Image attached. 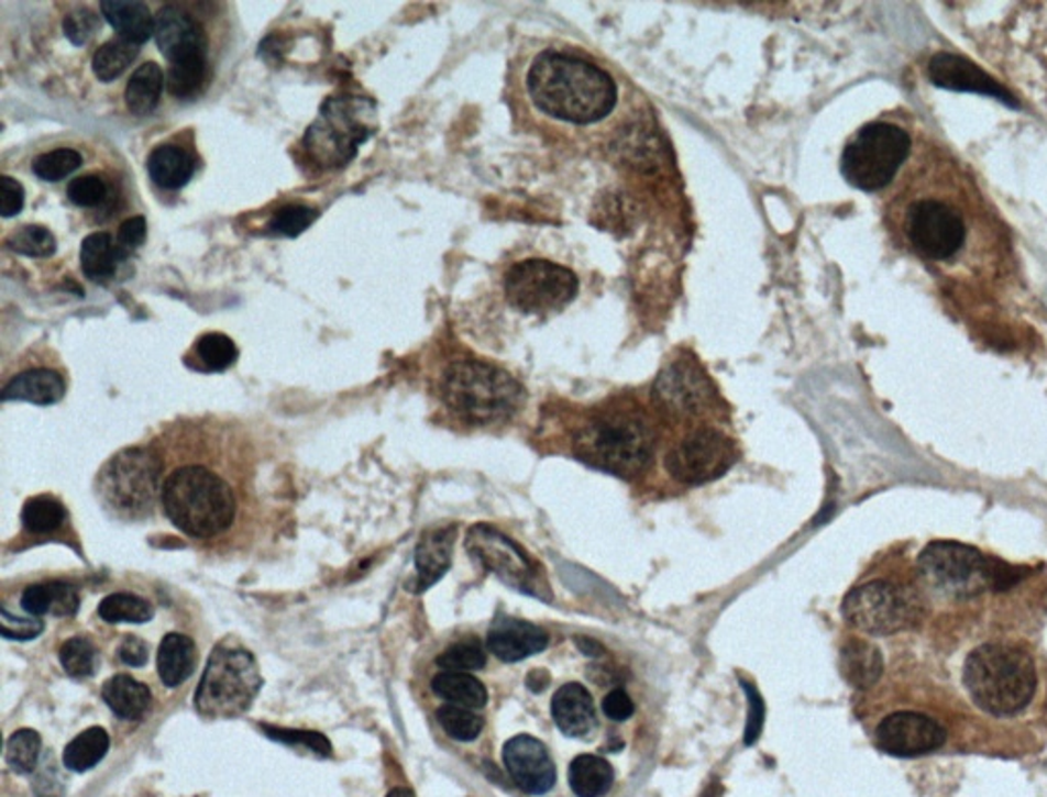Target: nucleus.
Masks as SVG:
<instances>
[{
	"label": "nucleus",
	"mask_w": 1047,
	"mask_h": 797,
	"mask_svg": "<svg viewBox=\"0 0 1047 797\" xmlns=\"http://www.w3.org/2000/svg\"><path fill=\"white\" fill-rule=\"evenodd\" d=\"M554 722L571 739H585L597 726L594 697L582 683L563 685L551 701Z\"/></svg>",
	"instance_id": "22"
},
{
	"label": "nucleus",
	"mask_w": 1047,
	"mask_h": 797,
	"mask_svg": "<svg viewBox=\"0 0 1047 797\" xmlns=\"http://www.w3.org/2000/svg\"><path fill=\"white\" fill-rule=\"evenodd\" d=\"M190 4L168 2L156 13V44L162 56L173 64L209 62L211 40L201 16Z\"/></svg>",
	"instance_id": "17"
},
{
	"label": "nucleus",
	"mask_w": 1047,
	"mask_h": 797,
	"mask_svg": "<svg viewBox=\"0 0 1047 797\" xmlns=\"http://www.w3.org/2000/svg\"><path fill=\"white\" fill-rule=\"evenodd\" d=\"M238 356H240V350L235 346V342L230 335L221 334V332L201 335L189 352V358H195V368L203 373L228 370L238 361Z\"/></svg>",
	"instance_id": "35"
},
{
	"label": "nucleus",
	"mask_w": 1047,
	"mask_h": 797,
	"mask_svg": "<svg viewBox=\"0 0 1047 797\" xmlns=\"http://www.w3.org/2000/svg\"><path fill=\"white\" fill-rule=\"evenodd\" d=\"M128 258L119 246H117L113 235L109 232H95L82 240L80 246V266L82 273L87 275L88 280L92 283H107L111 280L117 273L119 262Z\"/></svg>",
	"instance_id": "29"
},
{
	"label": "nucleus",
	"mask_w": 1047,
	"mask_h": 797,
	"mask_svg": "<svg viewBox=\"0 0 1047 797\" xmlns=\"http://www.w3.org/2000/svg\"><path fill=\"white\" fill-rule=\"evenodd\" d=\"M7 246L16 254L30 258H49L56 254V235L44 225H23L9 240Z\"/></svg>",
	"instance_id": "43"
},
{
	"label": "nucleus",
	"mask_w": 1047,
	"mask_h": 797,
	"mask_svg": "<svg viewBox=\"0 0 1047 797\" xmlns=\"http://www.w3.org/2000/svg\"><path fill=\"white\" fill-rule=\"evenodd\" d=\"M916 571L932 594L963 601L987 591H1006L1017 583L1021 568L990 561L968 544L933 542L921 552Z\"/></svg>",
	"instance_id": "7"
},
{
	"label": "nucleus",
	"mask_w": 1047,
	"mask_h": 797,
	"mask_svg": "<svg viewBox=\"0 0 1047 797\" xmlns=\"http://www.w3.org/2000/svg\"><path fill=\"white\" fill-rule=\"evenodd\" d=\"M841 609L847 623L859 632L892 637L915 628L923 613V599L908 583L873 579L851 589Z\"/></svg>",
	"instance_id": "11"
},
{
	"label": "nucleus",
	"mask_w": 1047,
	"mask_h": 797,
	"mask_svg": "<svg viewBox=\"0 0 1047 797\" xmlns=\"http://www.w3.org/2000/svg\"><path fill=\"white\" fill-rule=\"evenodd\" d=\"M387 797H416V796H414V792H411V789H408V787H395V789H392V792H389V796Z\"/></svg>",
	"instance_id": "60"
},
{
	"label": "nucleus",
	"mask_w": 1047,
	"mask_h": 797,
	"mask_svg": "<svg viewBox=\"0 0 1047 797\" xmlns=\"http://www.w3.org/2000/svg\"><path fill=\"white\" fill-rule=\"evenodd\" d=\"M197 159L189 147L175 142L156 145L147 156V175L164 190L183 189L195 175Z\"/></svg>",
	"instance_id": "24"
},
{
	"label": "nucleus",
	"mask_w": 1047,
	"mask_h": 797,
	"mask_svg": "<svg viewBox=\"0 0 1047 797\" xmlns=\"http://www.w3.org/2000/svg\"><path fill=\"white\" fill-rule=\"evenodd\" d=\"M506 297L522 313L547 316L567 307L580 289V280L556 262L530 258L514 264L504 280Z\"/></svg>",
	"instance_id": "15"
},
{
	"label": "nucleus",
	"mask_w": 1047,
	"mask_h": 797,
	"mask_svg": "<svg viewBox=\"0 0 1047 797\" xmlns=\"http://www.w3.org/2000/svg\"><path fill=\"white\" fill-rule=\"evenodd\" d=\"M373 109V102L354 97H334L323 102L320 115L304 137L309 162L332 170L354 158L373 133L368 123Z\"/></svg>",
	"instance_id": "12"
},
{
	"label": "nucleus",
	"mask_w": 1047,
	"mask_h": 797,
	"mask_svg": "<svg viewBox=\"0 0 1047 797\" xmlns=\"http://www.w3.org/2000/svg\"><path fill=\"white\" fill-rule=\"evenodd\" d=\"M947 732L929 713L901 710L888 713L875 728V744L892 756H921L946 744Z\"/></svg>",
	"instance_id": "18"
},
{
	"label": "nucleus",
	"mask_w": 1047,
	"mask_h": 797,
	"mask_svg": "<svg viewBox=\"0 0 1047 797\" xmlns=\"http://www.w3.org/2000/svg\"><path fill=\"white\" fill-rule=\"evenodd\" d=\"M432 691L444 701L452 706H461L469 710H481L487 704V689L485 685L469 675V673H456V671H442L434 675L432 679Z\"/></svg>",
	"instance_id": "34"
},
{
	"label": "nucleus",
	"mask_w": 1047,
	"mask_h": 797,
	"mask_svg": "<svg viewBox=\"0 0 1047 797\" xmlns=\"http://www.w3.org/2000/svg\"><path fill=\"white\" fill-rule=\"evenodd\" d=\"M961 682L978 710L994 718H1015L1032 706L1039 677L1025 644L990 640L966 656Z\"/></svg>",
	"instance_id": "5"
},
{
	"label": "nucleus",
	"mask_w": 1047,
	"mask_h": 797,
	"mask_svg": "<svg viewBox=\"0 0 1047 797\" xmlns=\"http://www.w3.org/2000/svg\"><path fill=\"white\" fill-rule=\"evenodd\" d=\"M142 45L128 42L123 37H113L95 52L92 73L101 82H113L128 73L131 64L140 56Z\"/></svg>",
	"instance_id": "37"
},
{
	"label": "nucleus",
	"mask_w": 1047,
	"mask_h": 797,
	"mask_svg": "<svg viewBox=\"0 0 1047 797\" xmlns=\"http://www.w3.org/2000/svg\"><path fill=\"white\" fill-rule=\"evenodd\" d=\"M504 765L509 777L528 796H544L553 789L556 782V768L547 746L530 734H520L506 742Z\"/></svg>",
	"instance_id": "19"
},
{
	"label": "nucleus",
	"mask_w": 1047,
	"mask_h": 797,
	"mask_svg": "<svg viewBox=\"0 0 1047 797\" xmlns=\"http://www.w3.org/2000/svg\"><path fill=\"white\" fill-rule=\"evenodd\" d=\"M197 665L195 642L185 634H168L158 649V673L166 687H176L187 682Z\"/></svg>",
	"instance_id": "31"
},
{
	"label": "nucleus",
	"mask_w": 1047,
	"mask_h": 797,
	"mask_svg": "<svg viewBox=\"0 0 1047 797\" xmlns=\"http://www.w3.org/2000/svg\"><path fill=\"white\" fill-rule=\"evenodd\" d=\"M657 432L644 409L635 403L597 407L573 434L575 456L616 477L640 475L653 458Z\"/></svg>",
	"instance_id": "4"
},
{
	"label": "nucleus",
	"mask_w": 1047,
	"mask_h": 797,
	"mask_svg": "<svg viewBox=\"0 0 1047 797\" xmlns=\"http://www.w3.org/2000/svg\"><path fill=\"white\" fill-rule=\"evenodd\" d=\"M465 549L473 561L494 573L497 579L504 580L511 589L547 599V585L540 575V566L520 549V544L494 525H473L466 534Z\"/></svg>",
	"instance_id": "16"
},
{
	"label": "nucleus",
	"mask_w": 1047,
	"mask_h": 797,
	"mask_svg": "<svg viewBox=\"0 0 1047 797\" xmlns=\"http://www.w3.org/2000/svg\"><path fill=\"white\" fill-rule=\"evenodd\" d=\"M102 699L123 720H142L152 710V691L130 675H115L102 685Z\"/></svg>",
	"instance_id": "28"
},
{
	"label": "nucleus",
	"mask_w": 1047,
	"mask_h": 797,
	"mask_svg": "<svg viewBox=\"0 0 1047 797\" xmlns=\"http://www.w3.org/2000/svg\"><path fill=\"white\" fill-rule=\"evenodd\" d=\"M264 734L268 739L278 740L283 744H304L309 751L328 756L332 753L330 740L321 737L318 732H307V730H287V728H275V726H262Z\"/></svg>",
	"instance_id": "49"
},
{
	"label": "nucleus",
	"mask_w": 1047,
	"mask_h": 797,
	"mask_svg": "<svg viewBox=\"0 0 1047 797\" xmlns=\"http://www.w3.org/2000/svg\"><path fill=\"white\" fill-rule=\"evenodd\" d=\"M487 646L502 663H520L542 653L549 646V634L534 623L506 618L489 630Z\"/></svg>",
	"instance_id": "21"
},
{
	"label": "nucleus",
	"mask_w": 1047,
	"mask_h": 797,
	"mask_svg": "<svg viewBox=\"0 0 1047 797\" xmlns=\"http://www.w3.org/2000/svg\"><path fill=\"white\" fill-rule=\"evenodd\" d=\"M62 27H64V35L68 37L70 44L87 45L95 37V33L101 30V16L87 9V7H82V9L70 11L68 15L64 16Z\"/></svg>",
	"instance_id": "48"
},
{
	"label": "nucleus",
	"mask_w": 1047,
	"mask_h": 797,
	"mask_svg": "<svg viewBox=\"0 0 1047 797\" xmlns=\"http://www.w3.org/2000/svg\"><path fill=\"white\" fill-rule=\"evenodd\" d=\"M577 646H580V651H582V653L592 654V656L602 654V646H599V642H596V640H589V638H577Z\"/></svg>",
	"instance_id": "59"
},
{
	"label": "nucleus",
	"mask_w": 1047,
	"mask_h": 797,
	"mask_svg": "<svg viewBox=\"0 0 1047 797\" xmlns=\"http://www.w3.org/2000/svg\"><path fill=\"white\" fill-rule=\"evenodd\" d=\"M68 509L54 495L30 497L21 511V523L25 534L40 540H54L66 528Z\"/></svg>",
	"instance_id": "30"
},
{
	"label": "nucleus",
	"mask_w": 1047,
	"mask_h": 797,
	"mask_svg": "<svg viewBox=\"0 0 1047 797\" xmlns=\"http://www.w3.org/2000/svg\"><path fill=\"white\" fill-rule=\"evenodd\" d=\"M119 658L128 665V667H144L147 663V656H150V649H147L146 642L142 638L137 637H128L121 646H119Z\"/></svg>",
	"instance_id": "57"
},
{
	"label": "nucleus",
	"mask_w": 1047,
	"mask_h": 797,
	"mask_svg": "<svg viewBox=\"0 0 1047 797\" xmlns=\"http://www.w3.org/2000/svg\"><path fill=\"white\" fill-rule=\"evenodd\" d=\"M929 73H932L933 82L939 87L954 88V90H978V92L1013 102L1003 88L994 85L987 74L980 73L974 64L966 59L939 54L932 59Z\"/></svg>",
	"instance_id": "25"
},
{
	"label": "nucleus",
	"mask_w": 1047,
	"mask_h": 797,
	"mask_svg": "<svg viewBox=\"0 0 1047 797\" xmlns=\"http://www.w3.org/2000/svg\"><path fill=\"white\" fill-rule=\"evenodd\" d=\"M23 204H25L23 185L11 176H0V215L4 219L15 218L21 213Z\"/></svg>",
	"instance_id": "52"
},
{
	"label": "nucleus",
	"mask_w": 1047,
	"mask_h": 797,
	"mask_svg": "<svg viewBox=\"0 0 1047 797\" xmlns=\"http://www.w3.org/2000/svg\"><path fill=\"white\" fill-rule=\"evenodd\" d=\"M147 233V223L144 215H135V218L125 219L121 225H119V232H117V246L119 250L130 256L133 250L142 246L146 242Z\"/></svg>",
	"instance_id": "51"
},
{
	"label": "nucleus",
	"mask_w": 1047,
	"mask_h": 797,
	"mask_svg": "<svg viewBox=\"0 0 1047 797\" xmlns=\"http://www.w3.org/2000/svg\"><path fill=\"white\" fill-rule=\"evenodd\" d=\"M841 673L845 682L859 691H866L880 682L884 673V656L872 642L849 638L841 649Z\"/></svg>",
	"instance_id": "27"
},
{
	"label": "nucleus",
	"mask_w": 1047,
	"mask_h": 797,
	"mask_svg": "<svg viewBox=\"0 0 1047 797\" xmlns=\"http://www.w3.org/2000/svg\"><path fill=\"white\" fill-rule=\"evenodd\" d=\"M437 718L440 726H442V730L452 740H459V742H473V740L480 739L481 730H483V718L480 713H475V710H469V708H461V706L447 704L437 711Z\"/></svg>",
	"instance_id": "42"
},
{
	"label": "nucleus",
	"mask_w": 1047,
	"mask_h": 797,
	"mask_svg": "<svg viewBox=\"0 0 1047 797\" xmlns=\"http://www.w3.org/2000/svg\"><path fill=\"white\" fill-rule=\"evenodd\" d=\"M741 683L742 691L747 696V701H749V716H747V724H745V737H742V742L747 746L756 744L757 739L761 737V730H763V720H765V701L763 697L759 696L756 687L749 682Z\"/></svg>",
	"instance_id": "50"
},
{
	"label": "nucleus",
	"mask_w": 1047,
	"mask_h": 797,
	"mask_svg": "<svg viewBox=\"0 0 1047 797\" xmlns=\"http://www.w3.org/2000/svg\"><path fill=\"white\" fill-rule=\"evenodd\" d=\"M211 80V62L173 64L166 73L168 92L180 101H192L203 95Z\"/></svg>",
	"instance_id": "38"
},
{
	"label": "nucleus",
	"mask_w": 1047,
	"mask_h": 797,
	"mask_svg": "<svg viewBox=\"0 0 1047 797\" xmlns=\"http://www.w3.org/2000/svg\"><path fill=\"white\" fill-rule=\"evenodd\" d=\"M59 663L74 679H87L97 668V651L85 638H73L59 649Z\"/></svg>",
	"instance_id": "45"
},
{
	"label": "nucleus",
	"mask_w": 1047,
	"mask_h": 797,
	"mask_svg": "<svg viewBox=\"0 0 1047 797\" xmlns=\"http://www.w3.org/2000/svg\"><path fill=\"white\" fill-rule=\"evenodd\" d=\"M737 461L732 438L713 421L690 423L665 452V468L685 485H702L723 477Z\"/></svg>",
	"instance_id": "13"
},
{
	"label": "nucleus",
	"mask_w": 1047,
	"mask_h": 797,
	"mask_svg": "<svg viewBox=\"0 0 1047 797\" xmlns=\"http://www.w3.org/2000/svg\"><path fill=\"white\" fill-rule=\"evenodd\" d=\"M99 616L109 623H146L154 618V608L140 595L113 594L102 599Z\"/></svg>",
	"instance_id": "39"
},
{
	"label": "nucleus",
	"mask_w": 1047,
	"mask_h": 797,
	"mask_svg": "<svg viewBox=\"0 0 1047 797\" xmlns=\"http://www.w3.org/2000/svg\"><path fill=\"white\" fill-rule=\"evenodd\" d=\"M162 466L156 449L130 446L119 450L97 475V497L102 509L121 522L152 518L161 503Z\"/></svg>",
	"instance_id": "8"
},
{
	"label": "nucleus",
	"mask_w": 1047,
	"mask_h": 797,
	"mask_svg": "<svg viewBox=\"0 0 1047 797\" xmlns=\"http://www.w3.org/2000/svg\"><path fill=\"white\" fill-rule=\"evenodd\" d=\"M166 74L156 62H144L131 74L125 87V104L133 115H150L161 102Z\"/></svg>",
	"instance_id": "32"
},
{
	"label": "nucleus",
	"mask_w": 1047,
	"mask_h": 797,
	"mask_svg": "<svg viewBox=\"0 0 1047 797\" xmlns=\"http://www.w3.org/2000/svg\"><path fill=\"white\" fill-rule=\"evenodd\" d=\"M68 383L64 373L52 364H25L9 378L0 391L2 401H27L33 406H54L64 399Z\"/></svg>",
	"instance_id": "20"
},
{
	"label": "nucleus",
	"mask_w": 1047,
	"mask_h": 797,
	"mask_svg": "<svg viewBox=\"0 0 1047 797\" xmlns=\"http://www.w3.org/2000/svg\"><path fill=\"white\" fill-rule=\"evenodd\" d=\"M101 13L117 31V37L133 44H146L156 31V16L152 15L146 2L140 0H104Z\"/></svg>",
	"instance_id": "26"
},
{
	"label": "nucleus",
	"mask_w": 1047,
	"mask_h": 797,
	"mask_svg": "<svg viewBox=\"0 0 1047 797\" xmlns=\"http://www.w3.org/2000/svg\"><path fill=\"white\" fill-rule=\"evenodd\" d=\"M911 147V135L899 123H868L845 145L841 156L845 180L866 192L884 190L906 166Z\"/></svg>",
	"instance_id": "10"
},
{
	"label": "nucleus",
	"mask_w": 1047,
	"mask_h": 797,
	"mask_svg": "<svg viewBox=\"0 0 1047 797\" xmlns=\"http://www.w3.org/2000/svg\"><path fill=\"white\" fill-rule=\"evenodd\" d=\"M452 544H454L452 528L428 530L420 538L416 546V571H418L416 591L418 594L430 589L434 583L447 575V571L451 568Z\"/></svg>",
	"instance_id": "23"
},
{
	"label": "nucleus",
	"mask_w": 1047,
	"mask_h": 797,
	"mask_svg": "<svg viewBox=\"0 0 1047 797\" xmlns=\"http://www.w3.org/2000/svg\"><path fill=\"white\" fill-rule=\"evenodd\" d=\"M82 166V156L73 147H56L31 162V170L44 182H59Z\"/></svg>",
	"instance_id": "41"
},
{
	"label": "nucleus",
	"mask_w": 1047,
	"mask_h": 797,
	"mask_svg": "<svg viewBox=\"0 0 1047 797\" xmlns=\"http://www.w3.org/2000/svg\"><path fill=\"white\" fill-rule=\"evenodd\" d=\"M66 195L70 203L80 209H99L109 201L111 189L102 176L82 175L76 176L68 182Z\"/></svg>",
	"instance_id": "46"
},
{
	"label": "nucleus",
	"mask_w": 1047,
	"mask_h": 797,
	"mask_svg": "<svg viewBox=\"0 0 1047 797\" xmlns=\"http://www.w3.org/2000/svg\"><path fill=\"white\" fill-rule=\"evenodd\" d=\"M262 687L261 671L254 654L242 644L223 640L209 654L195 708L207 720L238 718L250 710Z\"/></svg>",
	"instance_id": "9"
},
{
	"label": "nucleus",
	"mask_w": 1047,
	"mask_h": 797,
	"mask_svg": "<svg viewBox=\"0 0 1047 797\" xmlns=\"http://www.w3.org/2000/svg\"><path fill=\"white\" fill-rule=\"evenodd\" d=\"M21 608L31 613L33 618L49 613V609H52L49 585L40 583V585H31L30 589H25V594L21 597Z\"/></svg>",
	"instance_id": "56"
},
{
	"label": "nucleus",
	"mask_w": 1047,
	"mask_h": 797,
	"mask_svg": "<svg viewBox=\"0 0 1047 797\" xmlns=\"http://www.w3.org/2000/svg\"><path fill=\"white\" fill-rule=\"evenodd\" d=\"M892 240L937 275L992 283L1011 258L1003 223L974 180L944 147L923 142L888 197Z\"/></svg>",
	"instance_id": "2"
},
{
	"label": "nucleus",
	"mask_w": 1047,
	"mask_h": 797,
	"mask_svg": "<svg viewBox=\"0 0 1047 797\" xmlns=\"http://www.w3.org/2000/svg\"><path fill=\"white\" fill-rule=\"evenodd\" d=\"M152 446L161 456V508L180 534L218 554L256 542L264 520L258 464L235 423L183 418L168 423Z\"/></svg>",
	"instance_id": "1"
},
{
	"label": "nucleus",
	"mask_w": 1047,
	"mask_h": 797,
	"mask_svg": "<svg viewBox=\"0 0 1047 797\" xmlns=\"http://www.w3.org/2000/svg\"><path fill=\"white\" fill-rule=\"evenodd\" d=\"M569 785L577 797L606 796L614 785V768L597 754H580L569 767Z\"/></svg>",
	"instance_id": "33"
},
{
	"label": "nucleus",
	"mask_w": 1047,
	"mask_h": 797,
	"mask_svg": "<svg viewBox=\"0 0 1047 797\" xmlns=\"http://www.w3.org/2000/svg\"><path fill=\"white\" fill-rule=\"evenodd\" d=\"M520 95L540 121L571 130L604 123L620 101L610 70L571 45L534 49L520 70Z\"/></svg>",
	"instance_id": "3"
},
{
	"label": "nucleus",
	"mask_w": 1047,
	"mask_h": 797,
	"mask_svg": "<svg viewBox=\"0 0 1047 797\" xmlns=\"http://www.w3.org/2000/svg\"><path fill=\"white\" fill-rule=\"evenodd\" d=\"M549 683H551V675H549V671H544V668H532V671L528 673V677H526V687H528L532 694H542V691L549 687Z\"/></svg>",
	"instance_id": "58"
},
{
	"label": "nucleus",
	"mask_w": 1047,
	"mask_h": 797,
	"mask_svg": "<svg viewBox=\"0 0 1047 797\" xmlns=\"http://www.w3.org/2000/svg\"><path fill=\"white\" fill-rule=\"evenodd\" d=\"M49 585V595H52V609L49 613L54 616H74L76 609L80 606L78 591L74 589L70 583H47Z\"/></svg>",
	"instance_id": "54"
},
{
	"label": "nucleus",
	"mask_w": 1047,
	"mask_h": 797,
	"mask_svg": "<svg viewBox=\"0 0 1047 797\" xmlns=\"http://www.w3.org/2000/svg\"><path fill=\"white\" fill-rule=\"evenodd\" d=\"M44 630V622L37 620V618H30V620H21V618H13L9 613V609H2V637L13 638V640H31V638L40 637Z\"/></svg>",
	"instance_id": "53"
},
{
	"label": "nucleus",
	"mask_w": 1047,
	"mask_h": 797,
	"mask_svg": "<svg viewBox=\"0 0 1047 797\" xmlns=\"http://www.w3.org/2000/svg\"><path fill=\"white\" fill-rule=\"evenodd\" d=\"M40 751H42V739L35 730H27V728L16 730L7 742V763L16 773L27 775L37 767Z\"/></svg>",
	"instance_id": "44"
},
{
	"label": "nucleus",
	"mask_w": 1047,
	"mask_h": 797,
	"mask_svg": "<svg viewBox=\"0 0 1047 797\" xmlns=\"http://www.w3.org/2000/svg\"><path fill=\"white\" fill-rule=\"evenodd\" d=\"M442 406L454 420L485 428L508 421L522 406V385L495 364L456 358L438 380Z\"/></svg>",
	"instance_id": "6"
},
{
	"label": "nucleus",
	"mask_w": 1047,
	"mask_h": 797,
	"mask_svg": "<svg viewBox=\"0 0 1047 797\" xmlns=\"http://www.w3.org/2000/svg\"><path fill=\"white\" fill-rule=\"evenodd\" d=\"M602 710L614 722H625L635 713V701L626 694V689L616 687V689H611L608 696L604 697Z\"/></svg>",
	"instance_id": "55"
},
{
	"label": "nucleus",
	"mask_w": 1047,
	"mask_h": 797,
	"mask_svg": "<svg viewBox=\"0 0 1047 797\" xmlns=\"http://www.w3.org/2000/svg\"><path fill=\"white\" fill-rule=\"evenodd\" d=\"M653 401L665 418L682 425L704 423L720 403L713 380L692 356H677L659 373Z\"/></svg>",
	"instance_id": "14"
},
{
	"label": "nucleus",
	"mask_w": 1047,
	"mask_h": 797,
	"mask_svg": "<svg viewBox=\"0 0 1047 797\" xmlns=\"http://www.w3.org/2000/svg\"><path fill=\"white\" fill-rule=\"evenodd\" d=\"M438 667L456 673L481 671L487 665L485 646L477 637L461 638L437 658Z\"/></svg>",
	"instance_id": "40"
},
{
	"label": "nucleus",
	"mask_w": 1047,
	"mask_h": 797,
	"mask_svg": "<svg viewBox=\"0 0 1047 797\" xmlns=\"http://www.w3.org/2000/svg\"><path fill=\"white\" fill-rule=\"evenodd\" d=\"M109 734L99 726H92L64 749V765L74 773H85L101 763L109 753Z\"/></svg>",
	"instance_id": "36"
},
{
	"label": "nucleus",
	"mask_w": 1047,
	"mask_h": 797,
	"mask_svg": "<svg viewBox=\"0 0 1047 797\" xmlns=\"http://www.w3.org/2000/svg\"><path fill=\"white\" fill-rule=\"evenodd\" d=\"M318 209L307 207V204H287L280 207L273 219L268 221L271 232L295 237L299 233L306 232L307 228L318 219Z\"/></svg>",
	"instance_id": "47"
}]
</instances>
